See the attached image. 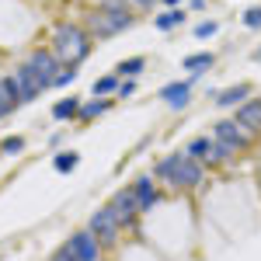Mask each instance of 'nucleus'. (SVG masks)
<instances>
[{
	"mask_svg": "<svg viewBox=\"0 0 261 261\" xmlns=\"http://www.w3.org/2000/svg\"><path fill=\"white\" fill-rule=\"evenodd\" d=\"M213 63H216L213 53H192V56H185V60H181V66H185V70L192 73V81H195V77H202L205 70H213Z\"/></svg>",
	"mask_w": 261,
	"mask_h": 261,
	"instance_id": "obj_15",
	"label": "nucleus"
},
{
	"mask_svg": "<svg viewBox=\"0 0 261 261\" xmlns=\"http://www.w3.org/2000/svg\"><path fill=\"white\" fill-rule=\"evenodd\" d=\"M185 11L181 7H171V11H161L157 18H153V28H161V32H171V28H178V24H185Z\"/></svg>",
	"mask_w": 261,
	"mask_h": 261,
	"instance_id": "obj_20",
	"label": "nucleus"
},
{
	"mask_svg": "<svg viewBox=\"0 0 261 261\" xmlns=\"http://www.w3.org/2000/svg\"><path fill=\"white\" fill-rule=\"evenodd\" d=\"M24 66H28V70H32V73H35L45 87H53V84H56V77L63 73V63H60V56H56L53 49H35V53L24 60Z\"/></svg>",
	"mask_w": 261,
	"mask_h": 261,
	"instance_id": "obj_3",
	"label": "nucleus"
},
{
	"mask_svg": "<svg viewBox=\"0 0 261 261\" xmlns=\"http://www.w3.org/2000/svg\"><path fill=\"white\" fill-rule=\"evenodd\" d=\"M119 77L115 73H108V77H98V81L91 84V98H108V94H119Z\"/></svg>",
	"mask_w": 261,
	"mask_h": 261,
	"instance_id": "obj_22",
	"label": "nucleus"
},
{
	"mask_svg": "<svg viewBox=\"0 0 261 261\" xmlns=\"http://www.w3.org/2000/svg\"><path fill=\"white\" fill-rule=\"evenodd\" d=\"M213 140H223V143H230V146H237V150H247L254 143V133L247 125H241L237 119H223L213 125Z\"/></svg>",
	"mask_w": 261,
	"mask_h": 261,
	"instance_id": "obj_5",
	"label": "nucleus"
},
{
	"mask_svg": "<svg viewBox=\"0 0 261 261\" xmlns=\"http://www.w3.org/2000/svg\"><path fill=\"white\" fill-rule=\"evenodd\" d=\"M157 98L164 101V105H171V108H188V101H192V81H174L167 84V87H161V94Z\"/></svg>",
	"mask_w": 261,
	"mask_h": 261,
	"instance_id": "obj_9",
	"label": "nucleus"
},
{
	"mask_svg": "<svg viewBox=\"0 0 261 261\" xmlns=\"http://www.w3.org/2000/svg\"><path fill=\"white\" fill-rule=\"evenodd\" d=\"M233 119L241 122V125H247V129L258 136V133H261V98H247L241 108H237V115H233Z\"/></svg>",
	"mask_w": 261,
	"mask_h": 261,
	"instance_id": "obj_13",
	"label": "nucleus"
},
{
	"mask_svg": "<svg viewBox=\"0 0 261 261\" xmlns=\"http://www.w3.org/2000/svg\"><path fill=\"white\" fill-rule=\"evenodd\" d=\"M178 164H181L178 150H174V153H167V157H161L157 167H153V178H161L167 188H174V192H178Z\"/></svg>",
	"mask_w": 261,
	"mask_h": 261,
	"instance_id": "obj_12",
	"label": "nucleus"
},
{
	"mask_svg": "<svg viewBox=\"0 0 261 261\" xmlns=\"http://www.w3.org/2000/svg\"><path fill=\"white\" fill-rule=\"evenodd\" d=\"M247 94H251V84H233V87H226V91H216V105L220 108H241L244 101H247Z\"/></svg>",
	"mask_w": 261,
	"mask_h": 261,
	"instance_id": "obj_14",
	"label": "nucleus"
},
{
	"mask_svg": "<svg viewBox=\"0 0 261 261\" xmlns=\"http://www.w3.org/2000/svg\"><path fill=\"white\" fill-rule=\"evenodd\" d=\"M112 108V101L108 98H91V101H84L81 105V115H77V122H91V119H98V115H105Z\"/></svg>",
	"mask_w": 261,
	"mask_h": 261,
	"instance_id": "obj_19",
	"label": "nucleus"
},
{
	"mask_svg": "<svg viewBox=\"0 0 261 261\" xmlns=\"http://www.w3.org/2000/svg\"><path fill=\"white\" fill-rule=\"evenodd\" d=\"M14 108H18V101H14L11 94H7V91H4V87H0V119H7Z\"/></svg>",
	"mask_w": 261,
	"mask_h": 261,
	"instance_id": "obj_28",
	"label": "nucleus"
},
{
	"mask_svg": "<svg viewBox=\"0 0 261 261\" xmlns=\"http://www.w3.org/2000/svg\"><path fill=\"white\" fill-rule=\"evenodd\" d=\"M81 98H60L56 105H53V119L56 122H77V115H81Z\"/></svg>",
	"mask_w": 261,
	"mask_h": 261,
	"instance_id": "obj_16",
	"label": "nucleus"
},
{
	"mask_svg": "<svg viewBox=\"0 0 261 261\" xmlns=\"http://www.w3.org/2000/svg\"><path fill=\"white\" fill-rule=\"evenodd\" d=\"M0 87H4V91H7V94L21 105V84H18V77H14V73H11V77H4V81H0Z\"/></svg>",
	"mask_w": 261,
	"mask_h": 261,
	"instance_id": "obj_27",
	"label": "nucleus"
},
{
	"mask_svg": "<svg viewBox=\"0 0 261 261\" xmlns=\"http://www.w3.org/2000/svg\"><path fill=\"white\" fill-rule=\"evenodd\" d=\"M136 14L125 11V0H101L98 11L87 14V35L91 39H112L125 28H133Z\"/></svg>",
	"mask_w": 261,
	"mask_h": 261,
	"instance_id": "obj_1",
	"label": "nucleus"
},
{
	"mask_svg": "<svg viewBox=\"0 0 261 261\" xmlns=\"http://www.w3.org/2000/svg\"><path fill=\"white\" fill-rule=\"evenodd\" d=\"M125 4H136V7H143V11H146V7H153L157 0H125Z\"/></svg>",
	"mask_w": 261,
	"mask_h": 261,
	"instance_id": "obj_32",
	"label": "nucleus"
},
{
	"mask_svg": "<svg viewBox=\"0 0 261 261\" xmlns=\"http://www.w3.org/2000/svg\"><path fill=\"white\" fill-rule=\"evenodd\" d=\"M244 24H247L251 32H261V4H254V7L244 11Z\"/></svg>",
	"mask_w": 261,
	"mask_h": 261,
	"instance_id": "obj_25",
	"label": "nucleus"
},
{
	"mask_svg": "<svg viewBox=\"0 0 261 261\" xmlns=\"http://www.w3.org/2000/svg\"><path fill=\"white\" fill-rule=\"evenodd\" d=\"M143 66H146L143 56H129V60H122L119 66H115V77H119V81H136L143 73Z\"/></svg>",
	"mask_w": 261,
	"mask_h": 261,
	"instance_id": "obj_18",
	"label": "nucleus"
},
{
	"mask_svg": "<svg viewBox=\"0 0 261 261\" xmlns=\"http://www.w3.org/2000/svg\"><path fill=\"white\" fill-rule=\"evenodd\" d=\"M233 153H237V146H230V143L216 140V143H213V153H209V161H205V167H220V164H230V161H233Z\"/></svg>",
	"mask_w": 261,
	"mask_h": 261,
	"instance_id": "obj_21",
	"label": "nucleus"
},
{
	"mask_svg": "<svg viewBox=\"0 0 261 261\" xmlns=\"http://www.w3.org/2000/svg\"><path fill=\"white\" fill-rule=\"evenodd\" d=\"M254 60H261V49H258V53H254Z\"/></svg>",
	"mask_w": 261,
	"mask_h": 261,
	"instance_id": "obj_35",
	"label": "nucleus"
},
{
	"mask_svg": "<svg viewBox=\"0 0 261 261\" xmlns=\"http://www.w3.org/2000/svg\"><path fill=\"white\" fill-rule=\"evenodd\" d=\"M73 81H77V66H63V73L56 77L53 87H66V84H73Z\"/></svg>",
	"mask_w": 261,
	"mask_h": 261,
	"instance_id": "obj_30",
	"label": "nucleus"
},
{
	"mask_svg": "<svg viewBox=\"0 0 261 261\" xmlns=\"http://www.w3.org/2000/svg\"><path fill=\"white\" fill-rule=\"evenodd\" d=\"M70 244H73V251H77V258H81V261H101V241L94 237V230H81V233H73Z\"/></svg>",
	"mask_w": 261,
	"mask_h": 261,
	"instance_id": "obj_8",
	"label": "nucleus"
},
{
	"mask_svg": "<svg viewBox=\"0 0 261 261\" xmlns=\"http://www.w3.org/2000/svg\"><path fill=\"white\" fill-rule=\"evenodd\" d=\"M87 230H94V237L101 241V247H112L122 233V223H119V216L112 213V205H105V209H98V213L91 216V226H87Z\"/></svg>",
	"mask_w": 261,
	"mask_h": 261,
	"instance_id": "obj_4",
	"label": "nucleus"
},
{
	"mask_svg": "<svg viewBox=\"0 0 261 261\" xmlns=\"http://www.w3.org/2000/svg\"><path fill=\"white\" fill-rule=\"evenodd\" d=\"M213 136H195V140L185 146V157H192V161H199V164H205L209 161V153H213Z\"/></svg>",
	"mask_w": 261,
	"mask_h": 261,
	"instance_id": "obj_17",
	"label": "nucleus"
},
{
	"mask_svg": "<svg viewBox=\"0 0 261 261\" xmlns=\"http://www.w3.org/2000/svg\"><path fill=\"white\" fill-rule=\"evenodd\" d=\"M216 32H220V24H216V21H202V24H195V39H199V42L213 39Z\"/></svg>",
	"mask_w": 261,
	"mask_h": 261,
	"instance_id": "obj_26",
	"label": "nucleus"
},
{
	"mask_svg": "<svg viewBox=\"0 0 261 261\" xmlns=\"http://www.w3.org/2000/svg\"><path fill=\"white\" fill-rule=\"evenodd\" d=\"M133 192H136V202H140V213H150L157 202H161V192H157V185L150 174H143V178L133 181Z\"/></svg>",
	"mask_w": 261,
	"mask_h": 261,
	"instance_id": "obj_11",
	"label": "nucleus"
},
{
	"mask_svg": "<svg viewBox=\"0 0 261 261\" xmlns=\"http://www.w3.org/2000/svg\"><path fill=\"white\" fill-rule=\"evenodd\" d=\"M108 205H112V213L119 216L122 226H136V213H140V202H136V192H133V188H122V192H115Z\"/></svg>",
	"mask_w": 261,
	"mask_h": 261,
	"instance_id": "obj_6",
	"label": "nucleus"
},
{
	"mask_svg": "<svg viewBox=\"0 0 261 261\" xmlns=\"http://www.w3.org/2000/svg\"><path fill=\"white\" fill-rule=\"evenodd\" d=\"M91 49H94V39L87 35V28L81 24H56V32H53V53L60 56L63 66H77L91 56Z\"/></svg>",
	"mask_w": 261,
	"mask_h": 261,
	"instance_id": "obj_2",
	"label": "nucleus"
},
{
	"mask_svg": "<svg viewBox=\"0 0 261 261\" xmlns=\"http://www.w3.org/2000/svg\"><path fill=\"white\" fill-rule=\"evenodd\" d=\"M205 7V0H192V11H202Z\"/></svg>",
	"mask_w": 261,
	"mask_h": 261,
	"instance_id": "obj_33",
	"label": "nucleus"
},
{
	"mask_svg": "<svg viewBox=\"0 0 261 261\" xmlns=\"http://www.w3.org/2000/svg\"><path fill=\"white\" fill-rule=\"evenodd\" d=\"M21 150H24V136H4L0 140V153H7V157H18Z\"/></svg>",
	"mask_w": 261,
	"mask_h": 261,
	"instance_id": "obj_24",
	"label": "nucleus"
},
{
	"mask_svg": "<svg viewBox=\"0 0 261 261\" xmlns=\"http://www.w3.org/2000/svg\"><path fill=\"white\" fill-rule=\"evenodd\" d=\"M77 164H81V153H77V150H66V153H56V157H53V167H56L60 174H70Z\"/></svg>",
	"mask_w": 261,
	"mask_h": 261,
	"instance_id": "obj_23",
	"label": "nucleus"
},
{
	"mask_svg": "<svg viewBox=\"0 0 261 261\" xmlns=\"http://www.w3.org/2000/svg\"><path fill=\"white\" fill-rule=\"evenodd\" d=\"M164 4H167V7H181V0H164Z\"/></svg>",
	"mask_w": 261,
	"mask_h": 261,
	"instance_id": "obj_34",
	"label": "nucleus"
},
{
	"mask_svg": "<svg viewBox=\"0 0 261 261\" xmlns=\"http://www.w3.org/2000/svg\"><path fill=\"white\" fill-rule=\"evenodd\" d=\"M202 178H205V164L192 161V157H185V150H181V164H178V188L181 192H192V188H199Z\"/></svg>",
	"mask_w": 261,
	"mask_h": 261,
	"instance_id": "obj_7",
	"label": "nucleus"
},
{
	"mask_svg": "<svg viewBox=\"0 0 261 261\" xmlns=\"http://www.w3.org/2000/svg\"><path fill=\"white\" fill-rule=\"evenodd\" d=\"M136 94V81H122L119 84V98H133Z\"/></svg>",
	"mask_w": 261,
	"mask_h": 261,
	"instance_id": "obj_31",
	"label": "nucleus"
},
{
	"mask_svg": "<svg viewBox=\"0 0 261 261\" xmlns=\"http://www.w3.org/2000/svg\"><path fill=\"white\" fill-rule=\"evenodd\" d=\"M53 261H81V258H77V251H73V244L66 241V244L60 247V251L53 254Z\"/></svg>",
	"mask_w": 261,
	"mask_h": 261,
	"instance_id": "obj_29",
	"label": "nucleus"
},
{
	"mask_svg": "<svg viewBox=\"0 0 261 261\" xmlns=\"http://www.w3.org/2000/svg\"><path fill=\"white\" fill-rule=\"evenodd\" d=\"M14 77H18V84H21V105H32V101L39 98L42 91H49V87H45V84H42L39 77H35V73L24 66V63L14 70Z\"/></svg>",
	"mask_w": 261,
	"mask_h": 261,
	"instance_id": "obj_10",
	"label": "nucleus"
}]
</instances>
